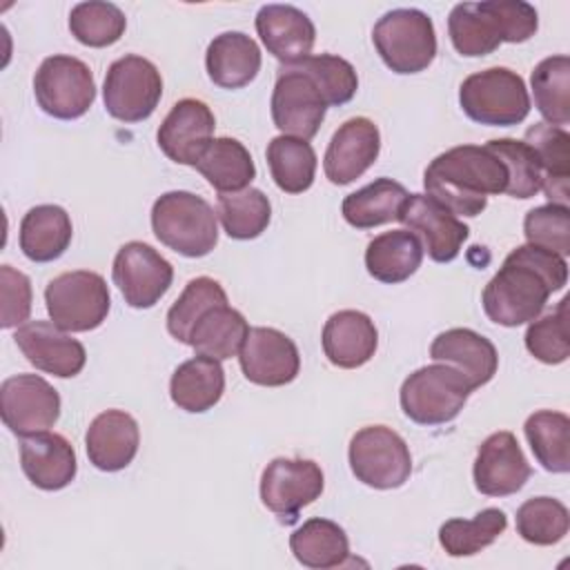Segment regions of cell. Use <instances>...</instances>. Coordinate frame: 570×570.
Masks as SVG:
<instances>
[{
	"mask_svg": "<svg viewBox=\"0 0 570 570\" xmlns=\"http://www.w3.org/2000/svg\"><path fill=\"white\" fill-rule=\"evenodd\" d=\"M227 303V294L223 289V285L209 276H198L191 278L183 294L174 301V305L167 312V332L180 341V343H189V334L191 327L196 325V321L212 307Z\"/></svg>",
	"mask_w": 570,
	"mask_h": 570,
	"instance_id": "cell-42",
	"label": "cell"
},
{
	"mask_svg": "<svg viewBox=\"0 0 570 570\" xmlns=\"http://www.w3.org/2000/svg\"><path fill=\"white\" fill-rule=\"evenodd\" d=\"M356 481L374 490L401 488L412 474V454L399 432L387 425L361 428L347 450Z\"/></svg>",
	"mask_w": 570,
	"mask_h": 570,
	"instance_id": "cell-9",
	"label": "cell"
},
{
	"mask_svg": "<svg viewBox=\"0 0 570 570\" xmlns=\"http://www.w3.org/2000/svg\"><path fill=\"white\" fill-rule=\"evenodd\" d=\"M570 528L568 508L552 497H534L517 510V532L532 546H554Z\"/></svg>",
	"mask_w": 570,
	"mask_h": 570,
	"instance_id": "cell-43",
	"label": "cell"
},
{
	"mask_svg": "<svg viewBox=\"0 0 570 570\" xmlns=\"http://www.w3.org/2000/svg\"><path fill=\"white\" fill-rule=\"evenodd\" d=\"M272 120L283 136L309 140L318 134L327 102L316 85L294 65H283L272 91Z\"/></svg>",
	"mask_w": 570,
	"mask_h": 570,
	"instance_id": "cell-15",
	"label": "cell"
},
{
	"mask_svg": "<svg viewBox=\"0 0 570 570\" xmlns=\"http://www.w3.org/2000/svg\"><path fill=\"white\" fill-rule=\"evenodd\" d=\"M485 147L497 154L508 171V187L505 194L512 198H532L541 191L543 171L539 167L537 156L523 140L514 138H494L485 142Z\"/></svg>",
	"mask_w": 570,
	"mask_h": 570,
	"instance_id": "cell-45",
	"label": "cell"
},
{
	"mask_svg": "<svg viewBox=\"0 0 570 570\" xmlns=\"http://www.w3.org/2000/svg\"><path fill=\"white\" fill-rule=\"evenodd\" d=\"M459 105L470 120L490 127H512L530 114L525 82L508 67L470 73L459 87Z\"/></svg>",
	"mask_w": 570,
	"mask_h": 570,
	"instance_id": "cell-5",
	"label": "cell"
},
{
	"mask_svg": "<svg viewBox=\"0 0 570 570\" xmlns=\"http://www.w3.org/2000/svg\"><path fill=\"white\" fill-rule=\"evenodd\" d=\"M372 42L385 67L401 76L428 69L436 56L434 22L412 7L383 13L372 29Z\"/></svg>",
	"mask_w": 570,
	"mask_h": 570,
	"instance_id": "cell-7",
	"label": "cell"
},
{
	"mask_svg": "<svg viewBox=\"0 0 570 570\" xmlns=\"http://www.w3.org/2000/svg\"><path fill=\"white\" fill-rule=\"evenodd\" d=\"M256 31L265 49L283 65H294L312 56L316 40L314 22L292 4H265L256 13Z\"/></svg>",
	"mask_w": 570,
	"mask_h": 570,
	"instance_id": "cell-22",
	"label": "cell"
},
{
	"mask_svg": "<svg viewBox=\"0 0 570 570\" xmlns=\"http://www.w3.org/2000/svg\"><path fill=\"white\" fill-rule=\"evenodd\" d=\"M111 278L129 307L149 309L167 294L174 281V267L151 245L129 240L114 258Z\"/></svg>",
	"mask_w": 570,
	"mask_h": 570,
	"instance_id": "cell-13",
	"label": "cell"
},
{
	"mask_svg": "<svg viewBox=\"0 0 570 570\" xmlns=\"http://www.w3.org/2000/svg\"><path fill=\"white\" fill-rule=\"evenodd\" d=\"M523 142L532 149L543 171L541 189L554 205L568 207V180H570V136L563 127L548 122H534L525 129Z\"/></svg>",
	"mask_w": 570,
	"mask_h": 570,
	"instance_id": "cell-29",
	"label": "cell"
},
{
	"mask_svg": "<svg viewBox=\"0 0 570 570\" xmlns=\"http://www.w3.org/2000/svg\"><path fill=\"white\" fill-rule=\"evenodd\" d=\"M523 234L530 245L566 258L570 254V209L554 203L530 209L523 218Z\"/></svg>",
	"mask_w": 570,
	"mask_h": 570,
	"instance_id": "cell-47",
	"label": "cell"
},
{
	"mask_svg": "<svg viewBox=\"0 0 570 570\" xmlns=\"http://www.w3.org/2000/svg\"><path fill=\"white\" fill-rule=\"evenodd\" d=\"M225 392V372L220 361L209 356H194L180 363L169 381L171 401L191 414L212 410Z\"/></svg>",
	"mask_w": 570,
	"mask_h": 570,
	"instance_id": "cell-30",
	"label": "cell"
},
{
	"mask_svg": "<svg viewBox=\"0 0 570 570\" xmlns=\"http://www.w3.org/2000/svg\"><path fill=\"white\" fill-rule=\"evenodd\" d=\"M472 383L452 365L434 363L414 370L401 385L403 414L419 425H443L459 416Z\"/></svg>",
	"mask_w": 570,
	"mask_h": 570,
	"instance_id": "cell-6",
	"label": "cell"
},
{
	"mask_svg": "<svg viewBox=\"0 0 570 570\" xmlns=\"http://www.w3.org/2000/svg\"><path fill=\"white\" fill-rule=\"evenodd\" d=\"M49 318L65 332H89L105 323L111 294L105 278L89 269L65 272L45 287Z\"/></svg>",
	"mask_w": 570,
	"mask_h": 570,
	"instance_id": "cell-8",
	"label": "cell"
},
{
	"mask_svg": "<svg viewBox=\"0 0 570 570\" xmlns=\"http://www.w3.org/2000/svg\"><path fill=\"white\" fill-rule=\"evenodd\" d=\"M423 263V245L407 229H392L374 236L365 249L367 274L381 283L407 281Z\"/></svg>",
	"mask_w": 570,
	"mask_h": 570,
	"instance_id": "cell-31",
	"label": "cell"
},
{
	"mask_svg": "<svg viewBox=\"0 0 570 570\" xmlns=\"http://www.w3.org/2000/svg\"><path fill=\"white\" fill-rule=\"evenodd\" d=\"M525 439L537 463L552 472L566 474L570 470V419L557 410H539L525 419Z\"/></svg>",
	"mask_w": 570,
	"mask_h": 570,
	"instance_id": "cell-36",
	"label": "cell"
},
{
	"mask_svg": "<svg viewBox=\"0 0 570 570\" xmlns=\"http://www.w3.org/2000/svg\"><path fill=\"white\" fill-rule=\"evenodd\" d=\"M325 485L323 470L312 459L276 456L261 474V501L281 521H296L298 512L314 503Z\"/></svg>",
	"mask_w": 570,
	"mask_h": 570,
	"instance_id": "cell-12",
	"label": "cell"
},
{
	"mask_svg": "<svg viewBox=\"0 0 570 570\" xmlns=\"http://www.w3.org/2000/svg\"><path fill=\"white\" fill-rule=\"evenodd\" d=\"M249 332L245 316L227 303L207 309L191 327L189 343L196 354L216 361L232 358L240 352L243 341Z\"/></svg>",
	"mask_w": 570,
	"mask_h": 570,
	"instance_id": "cell-34",
	"label": "cell"
},
{
	"mask_svg": "<svg viewBox=\"0 0 570 570\" xmlns=\"http://www.w3.org/2000/svg\"><path fill=\"white\" fill-rule=\"evenodd\" d=\"M238 363L249 383L263 387H281L292 383L301 370L296 343L274 327H249Z\"/></svg>",
	"mask_w": 570,
	"mask_h": 570,
	"instance_id": "cell-17",
	"label": "cell"
},
{
	"mask_svg": "<svg viewBox=\"0 0 570 570\" xmlns=\"http://www.w3.org/2000/svg\"><path fill=\"white\" fill-rule=\"evenodd\" d=\"M214 127L216 118L203 100L183 98L160 122L156 140L169 160L194 167L214 140Z\"/></svg>",
	"mask_w": 570,
	"mask_h": 570,
	"instance_id": "cell-20",
	"label": "cell"
},
{
	"mask_svg": "<svg viewBox=\"0 0 570 570\" xmlns=\"http://www.w3.org/2000/svg\"><path fill=\"white\" fill-rule=\"evenodd\" d=\"M71 236V218L60 205H36L20 220L18 243L29 261L51 263L67 252Z\"/></svg>",
	"mask_w": 570,
	"mask_h": 570,
	"instance_id": "cell-28",
	"label": "cell"
},
{
	"mask_svg": "<svg viewBox=\"0 0 570 570\" xmlns=\"http://www.w3.org/2000/svg\"><path fill=\"white\" fill-rule=\"evenodd\" d=\"M205 67L214 85L223 89H240L258 76L261 49L247 33L225 31L209 42Z\"/></svg>",
	"mask_w": 570,
	"mask_h": 570,
	"instance_id": "cell-27",
	"label": "cell"
},
{
	"mask_svg": "<svg viewBox=\"0 0 570 570\" xmlns=\"http://www.w3.org/2000/svg\"><path fill=\"white\" fill-rule=\"evenodd\" d=\"M530 474L532 468L512 432H494L479 445L472 476L481 494L510 497L525 485Z\"/></svg>",
	"mask_w": 570,
	"mask_h": 570,
	"instance_id": "cell-19",
	"label": "cell"
},
{
	"mask_svg": "<svg viewBox=\"0 0 570 570\" xmlns=\"http://www.w3.org/2000/svg\"><path fill=\"white\" fill-rule=\"evenodd\" d=\"M428 196L454 216H479L488 196L505 194L508 171L485 145H459L439 154L423 174Z\"/></svg>",
	"mask_w": 570,
	"mask_h": 570,
	"instance_id": "cell-2",
	"label": "cell"
},
{
	"mask_svg": "<svg viewBox=\"0 0 570 570\" xmlns=\"http://www.w3.org/2000/svg\"><path fill=\"white\" fill-rule=\"evenodd\" d=\"M0 325L4 330L24 325L31 312V281L11 265L0 267Z\"/></svg>",
	"mask_w": 570,
	"mask_h": 570,
	"instance_id": "cell-48",
	"label": "cell"
},
{
	"mask_svg": "<svg viewBox=\"0 0 570 570\" xmlns=\"http://www.w3.org/2000/svg\"><path fill=\"white\" fill-rule=\"evenodd\" d=\"M218 194H234L249 187L256 167L247 147L229 136L214 138L194 165Z\"/></svg>",
	"mask_w": 570,
	"mask_h": 570,
	"instance_id": "cell-32",
	"label": "cell"
},
{
	"mask_svg": "<svg viewBox=\"0 0 570 570\" xmlns=\"http://www.w3.org/2000/svg\"><path fill=\"white\" fill-rule=\"evenodd\" d=\"M379 151L381 134L370 118L356 116L345 120L334 131L323 156V169L327 180L334 185L354 183L376 163Z\"/></svg>",
	"mask_w": 570,
	"mask_h": 570,
	"instance_id": "cell-21",
	"label": "cell"
},
{
	"mask_svg": "<svg viewBox=\"0 0 570 570\" xmlns=\"http://www.w3.org/2000/svg\"><path fill=\"white\" fill-rule=\"evenodd\" d=\"M0 416L18 436L47 432L60 416V394L38 374L9 376L0 385Z\"/></svg>",
	"mask_w": 570,
	"mask_h": 570,
	"instance_id": "cell-14",
	"label": "cell"
},
{
	"mask_svg": "<svg viewBox=\"0 0 570 570\" xmlns=\"http://www.w3.org/2000/svg\"><path fill=\"white\" fill-rule=\"evenodd\" d=\"M140 445V430L125 410H105L87 428L85 448L89 463L102 472L125 470Z\"/></svg>",
	"mask_w": 570,
	"mask_h": 570,
	"instance_id": "cell-23",
	"label": "cell"
},
{
	"mask_svg": "<svg viewBox=\"0 0 570 570\" xmlns=\"http://www.w3.org/2000/svg\"><path fill=\"white\" fill-rule=\"evenodd\" d=\"M13 338L36 370L58 379L80 374L87 363L85 345L60 330L53 321H29L16 330Z\"/></svg>",
	"mask_w": 570,
	"mask_h": 570,
	"instance_id": "cell-18",
	"label": "cell"
},
{
	"mask_svg": "<svg viewBox=\"0 0 570 570\" xmlns=\"http://www.w3.org/2000/svg\"><path fill=\"white\" fill-rule=\"evenodd\" d=\"M267 165L276 187L285 194H303L312 187L316 174V151L307 140L276 136L267 145Z\"/></svg>",
	"mask_w": 570,
	"mask_h": 570,
	"instance_id": "cell-37",
	"label": "cell"
},
{
	"mask_svg": "<svg viewBox=\"0 0 570 570\" xmlns=\"http://www.w3.org/2000/svg\"><path fill=\"white\" fill-rule=\"evenodd\" d=\"M534 107L548 125L570 122V58L566 53L543 58L530 76Z\"/></svg>",
	"mask_w": 570,
	"mask_h": 570,
	"instance_id": "cell-38",
	"label": "cell"
},
{
	"mask_svg": "<svg viewBox=\"0 0 570 570\" xmlns=\"http://www.w3.org/2000/svg\"><path fill=\"white\" fill-rule=\"evenodd\" d=\"M216 216L229 238L252 240L267 229L272 220V205L261 189L247 187L243 191L220 194Z\"/></svg>",
	"mask_w": 570,
	"mask_h": 570,
	"instance_id": "cell-40",
	"label": "cell"
},
{
	"mask_svg": "<svg viewBox=\"0 0 570 570\" xmlns=\"http://www.w3.org/2000/svg\"><path fill=\"white\" fill-rule=\"evenodd\" d=\"M568 303L570 298L563 296L557 312L543 318H534L523 336L528 352L546 365H559L570 356Z\"/></svg>",
	"mask_w": 570,
	"mask_h": 570,
	"instance_id": "cell-46",
	"label": "cell"
},
{
	"mask_svg": "<svg viewBox=\"0 0 570 570\" xmlns=\"http://www.w3.org/2000/svg\"><path fill=\"white\" fill-rule=\"evenodd\" d=\"M151 229L156 238L187 258L207 256L218 243L214 207L191 191H167L151 207Z\"/></svg>",
	"mask_w": 570,
	"mask_h": 570,
	"instance_id": "cell-4",
	"label": "cell"
},
{
	"mask_svg": "<svg viewBox=\"0 0 570 570\" xmlns=\"http://www.w3.org/2000/svg\"><path fill=\"white\" fill-rule=\"evenodd\" d=\"M127 29V18L114 2L89 0L71 7L69 31L85 47H109L122 38Z\"/></svg>",
	"mask_w": 570,
	"mask_h": 570,
	"instance_id": "cell-41",
	"label": "cell"
},
{
	"mask_svg": "<svg viewBox=\"0 0 570 570\" xmlns=\"http://www.w3.org/2000/svg\"><path fill=\"white\" fill-rule=\"evenodd\" d=\"M296 561L312 570L338 568L350 559V541L345 530L330 519H307L289 537Z\"/></svg>",
	"mask_w": 570,
	"mask_h": 570,
	"instance_id": "cell-33",
	"label": "cell"
},
{
	"mask_svg": "<svg viewBox=\"0 0 570 570\" xmlns=\"http://www.w3.org/2000/svg\"><path fill=\"white\" fill-rule=\"evenodd\" d=\"M38 107L58 120H76L89 111L96 100V80L87 62L73 56L56 53L40 62L33 76Z\"/></svg>",
	"mask_w": 570,
	"mask_h": 570,
	"instance_id": "cell-10",
	"label": "cell"
},
{
	"mask_svg": "<svg viewBox=\"0 0 570 570\" xmlns=\"http://www.w3.org/2000/svg\"><path fill=\"white\" fill-rule=\"evenodd\" d=\"M20 465L24 476L40 490L56 492L67 488L78 472L73 445L56 432L22 436Z\"/></svg>",
	"mask_w": 570,
	"mask_h": 570,
	"instance_id": "cell-24",
	"label": "cell"
},
{
	"mask_svg": "<svg viewBox=\"0 0 570 570\" xmlns=\"http://www.w3.org/2000/svg\"><path fill=\"white\" fill-rule=\"evenodd\" d=\"M430 356L436 363H445L459 370L474 390L490 383L499 367L494 343L468 327H452L441 332L430 345Z\"/></svg>",
	"mask_w": 570,
	"mask_h": 570,
	"instance_id": "cell-26",
	"label": "cell"
},
{
	"mask_svg": "<svg viewBox=\"0 0 570 570\" xmlns=\"http://www.w3.org/2000/svg\"><path fill=\"white\" fill-rule=\"evenodd\" d=\"M508 528L499 508H485L474 519H450L439 528V543L450 557H472L492 546Z\"/></svg>",
	"mask_w": 570,
	"mask_h": 570,
	"instance_id": "cell-39",
	"label": "cell"
},
{
	"mask_svg": "<svg viewBox=\"0 0 570 570\" xmlns=\"http://www.w3.org/2000/svg\"><path fill=\"white\" fill-rule=\"evenodd\" d=\"M407 189L392 178H376L374 183L347 194L341 205L343 218L356 229H372L399 218L407 198Z\"/></svg>",
	"mask_w": 570,
	"mask_h": 570,
	"instance_id": "cell-35",
	"label": "cell"
},
{
	"mask_svg": "<svg viewBox=\"0 0 570 570\" xmlns=\"http://www.w3.org/2000/svg\"><path fill=\"white\" fill-rule=\"evenodd\" d=\"M396 220L421 240L434 263L454 261L470 236V227L428 194H410Z\"/></svg>",
	"mask_w": 570,
	"mask_h": 570,
	"instance_id": "cell-16",
	"label": "cell"
},
{
	"mask_svg": "<svg viewBox=\"0 0 570 570\" xmlns=\"http://www.w3.org/2000/svg\"><path fill=\"white\" fill-rule=\"evenodd\" d=\"M160 96L163 78L151 60L127 53L109 65L102 85V100L107 114L116 120H147L156 111Z\"/></svg>",
	"mask_w": 570,
	"mask_h": 570,
	"instance_id": "cell-11",
	"label": "cell"
},
{
	"mask_svg": "<svg viewBox=\"0 0 570 570\" xmlns=\"http://www.w3.org/2000/svg\"><path fill=\"white\" fill-rule=\"evenodd\" d=\"M568 283V263L537 245L514 247L481 294L485 316L503 327L532 323L543 312L550 294Z\"/></svg>",
	"mask_w": 570,
	"mask_h": 570,
	"instance_id": "cell-1",
	"label": "cell"
},
{
	"mask_svg": "<svg viewBox=\"0 0 570 570\" xmlns=\"http://www.w3.org/2000/svg\"><path fill=\"white\" fill-rule=\"evenodd\" d=\"M296 69H301L321 91L327 107H341L350 102L358 89V76L356 69L338 56L332 53H318L307 56L298 62H294Z\"/></svg>",
	"mask_w": 570,
	"mask_h": 570,
	"instance_id": "cell-44",
	"label": "cell"
},
{
	"mask_svg": "<svg viewBox=\"0 0 570 570\" xmlns=\"http://www.w3.org/2000/svg\"><path fill=\"white\" fill-rule=\"evenodd\" d=\"M321 343L332 365L356 370L374 356L379 332L367 314L358 309H341L325 321Z\"/></svg>",
	"mask_w": 570,
	"mask_h": 570,
	"instance_id": "cell-25",
	"label": "cell"
},
{
	"mask_svg": "<svg viewBox=\"0 0 570 570\" xmlns=\"http://www.w3.org/2000/svg\"><path fill=\"white\" fill-rule=\"evenodd\" d=\"M537 29V9L523 0L461 2L448 16L450 40L468 58L488 56L501 42H525Z\"/></svg>",
	"mask_w": 570,
	"mask_h": 570,
	"instance_id": "cell-3",
	"label": "cell"
}]
</instances>
